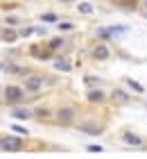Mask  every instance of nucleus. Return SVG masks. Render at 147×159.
<instances>
[{"label":"nucleus","mask_w":147,"mask_h":159,"mask_svg":"<svg viewBox=\"0 0 147 159\" xmlns=\"http://www.w3.org/2000/svg\"><path fill=\"white\" fill-rule=\"evenodd\" d=\"M5 98H7V102L9 105H20L25 100V89L23 86H14V84H9L5 89Z\"/></svg>","instance_id":"obj_1"},{"label":"nucleus","mask_w":147,"mask_h":159,"mask_svg":"<svg viewBox=\"0 0 147 159\" xmlns=\"http://www.w3.org/2000/svg\"><path fill=\"white\" fill-rule=\"evenodd\" d=\"M0 148L7 150V152H18L23 148V141L18 136H5V139H0Z\"/></svg>","instance_id":"obj_2"},{"label":"nucleus","mask_w":147,"mask_h":159,"mask_svg":"<svg viewBox=\"0 0 147 159\" xmlns=\"http://www.w3.org/2000/svg\"><path fill=\"white\" fill-rule=\"evenodd\" d=\"M43 82H45V80H43L41 75H29L27 80H25V89L27 91H41V86H43Z\"/></svg>","instance_id":"obj_3"},{"label":"nucleus","mask_w":147,"mask_h":159,"mask_svg":"<svg viewBox=\"0 0 147 159\" xmlns=\"http://www.w3.org/2000/svg\"><path fill=\"white\" fill-rule=\"evenodd\" d=\"M57 118H59V123L68 125V123H72V118H75V109H72V107H61V109L57 111Z\"/></svg>","instance_id":"obj_4"},{"label":"nucleus","mask_w":147,"mask_h":159,"mask_svg":"<svg viewBox=\"0 0 147 159\" xmlns=\"http://www.w3.org/2000/svg\"><path fill=\"white\" fill-rule=\"evenodd\" d=\"M79 129L86 132V134H91V136H100V134H102V127H100V125H93V123H82Z\"/></svg>","instance_id":"obj_5"},{"label":"nucleus","mask_w":147,"mask_h":159,"mask_svg":"<svg viewBox=\"0 0 147 159\" xmlns=\"http://www.w3.org/2000/svg\"><path fill=\"white\" fill-rule=\"evenodd\" d=\"M93 57H95V59H109V48L102 46V43H100V46H95L93 48Z\"/></svg>","instance_id":"obj_6"},{"label":"nucleus","mask_w":147,"mask_h":159,"mask_svg":"<svg viewBox=\"0 0 147 159\" xmlns=\"http://www.w3.org/2000/svg\"><path fill=\"white\" fill-rule=\"evenodd\" d=\"M11 116H14V118H18V120H27L29 116H32V114H29L27 109H20V107H14V109H11Z\"/></svg>","instance_id":"obj_7"},{"label":"nucleus","mask_w":147,"mask_h":159,"mask_svg":"<svg viewBox=\"0 0 147 159\" xmlns=\"http://www.w3.org/2000/svg\"><path fill=\"white\" fill-rule=\"evenodd\" d=\"M122 141L129 143V146H141V136H136V134H131V132L122 134Z\"/></svg>","instance_id":"obj_8"},{"label":"nucleus","mask_w":147,"mask_h":159,"mask_svg":"<svg viewBox=\"0 0 147 159\" xmlns=\"http://www.w3.org/2000/svg\"><path fill=\"white\" fill-rule=\"evenodd\" d=\"M113 100H115L118 105H124L129 98H127V93H124V91H118V89H115V91H113Z\"/></svg>","instance_id":"obj_9"},{"label":"nucleus","mask_w":147,"mask_h":159,"mask_svg":"<svg viewBox=\"0 0 147 159\" xmlns=\"http://www.w3.org/2000/svg\"><path fill=\"white\" fill-rule=\"evenodd\" d=\"M88 100H91V102H102V100H104V93L102 91H88Z\"/></svg>","instance_id":"obj_10"},{"label":"nucleus","mask_w":147,"mask_h":159,"mask_svg":"<svg viewBox=\"0 0 147 159\" xmlns=\"http://www.w3.org/2000/svg\"><path fill=\"white\" fill-rule=\"evenodd\" d=\"M2 39H5V41H9V43H14V41L18 39V34L14 32V30H9V27H7V30L2 32Z\"/></svg>","instance_id":"obj_11"},{"label":"nucleus","mask_w":147,"mask_h":159,"mask_svg":"<svg viewBox=\"0 0 147 159\" xmlns=\"http://www.w3.org/2000/svg\"><path fill=\"white\" fill-rule=\"evenodd\" d=\"M54 68H57V70H63V73H68V70H70L72 66H70V64H68V61H63V59H59V61H54Z\"/></svg>","instance_id":"obj_12"},{"label":"nucleus","mask_w":147,"mask_h":159,"mask_svg":"<svg viewBox=\"0 0 147 159\" xmlns=\"http://www.w3.org/2000/svg\"><path fill=\"white\" fill-rule=\"evenodd\" d=\"M77 9H79V14H91V11H93V7L88 5V2H79Z\"/></svg>","instance_id":"obj_13"},{"label":"nucleus","mask_w":147,"mask_h":159,"mask_svg":"<svg viewBox=\"0 0 147 159\" xmlns=\"http://www.w3.org/2000/svg\"><path fill=\"white\" fill-rule=\"evenodd\" d=\"M41 20H48V23H54V20H57V16H54V14H43V16H41Z\"/></svg>","instance_id":"obj_14"},{"label":"nucleus","mask_w":147,"mask_h":159,"mask_svg":"<svg viewBox=\"0 0 147 159\" xmlns=\"http://www.w3.org/2000/svg\"><path fill=\"white\" fill-rule=\"evenodd\" d=\"M29 34H34V27H23L20 30V37H29Z\"/></svg>","instance_id":"obj_15"},{"label":"nucleus","mask_w":147,"mask_h":159,"mask_svg":"<svg viewBox=\"0 0 147 159\" xmlns=\"http://www.w3.org/2000/svg\"><path fill=\"white\" fill-rule=\"evenodd\" d=\"M129 86H131V89H136V91H141V93H143V86L138 84V82H134V80H129Z\"/></svg>","instance_id":"obj_16"},{"label":"nucleus","mask_w":147,"mask_h":159,"mask_svg":"<svg viewBox=\"0 0 147 159\" xmlns=\"http://www.w3.org/2000/svg\"><path fill=\"white\" fill-rule=\"evenodd\" d=\"M61 39H52V43H50V50H54V48H59V46H61Z\"/></svg>","instance_id":"obj_17"},{"label":"nucleus","mask_w":147,"mask_h":159,"mask_svg":"<svg viewBox=\"0 0 147 159\" xmlns=\"http://www.w3.org/2000/svg\"><path fill=\"white\" fill-rule=\"evenodd\" d=\"M59 30H72V23H59Z\"/></svg>","instance_id":"obj_18"},{"label":"nucleus","mask_w":147,"mask_h":159,"mask_svg":"<svg viewBox=\"0 0 147 159\" xmlns=\"http://www.w3.org/2000/svg\"><path fill=\"white\" fill-rule=\"evenodd\" d=\"M11 127H14V129H16V132H18V134H27V129H25V127H20V125H11Z\"/></svg>","instance_id":"obj_19"},{"label":"nucleus","mask_w":147,"mask_h":159,"mask_svg":"<svg viewBox=\"0 0 147 159\" xmlns=\"http://www.w3.org/2000/svg\"><path fill=\"white\" fill-rule=\"evenodd\" d=\"M88 150H91V152H102L100 146H88Z\"/></svg>","instance_id":"obj_20"},{"label":"nucleus","mask_w":147,"mask_h":159,"mask_svg":"<svg viewBox=\"0 0 147 159\" xmlns=\"http://www.w3.org/2000/svg\"><path fill=\"white\" fill-rule=\"evenodd\" d=\"M95 82H97V80H95V77H86V84H88V86H93Z\"/></svg>","instance_id":"obj_21"},{"label":"nucleus","mask_w":147,"mask_h":159,"mask_svg":"<svg viewBox=\"0 0 147 159\" xmlns=\"http://www.w3.org/2000/svg\"><path fill=\"white\" fill-rule=\"evenodd\" d=\"M61 2H72V0H61Z\"/></svg>","instance_id":"obj_22"}]
</instances>
